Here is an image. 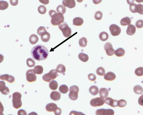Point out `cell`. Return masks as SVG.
Here are the masks:
<instances>
[{
	"instance_id": "cell-57",
	"label": "cell",
	"mask_w": 143,
	"mask_h": 115,
	"mask_svg": "<svg viewBox=\"0 0 143 115\" xmlns=\"http://www.w3.org/2000/svg\"><path fill=\"white\" fill-rule=\"evenodd\" d=\"M0 115H4L3 113H0Z\"/></svg>"
},
{
	"instance_id": "cell-14",
	"label": "cell",
	"mask_w": 143,
	"mask_h": 115,
	"mask_svg": "<svg viewBox=\"0 0 143 115\" xmlns=\"http://www.w3.org/2000/svg\"><path fill=\"white\" fill-rule=\"evenodd\" d=\"M0 79L3 81H6L10 83H12L14 82V77L11 75L6 74L1 75L0 76Z\"/></svg>"
},
{
	"instance_id": "cell-9",
	"label": "cell",
	"mask_w": 143,
	"mask_h": 115,
	"mask_svg": "<svg viewBox=\"0 0 143 115\" xmlns=\"http://www.w3.org/2000/svg\"><path fill=\"white\" fill-rule=\"evenodd\" d=\"M26 80L29 82H33L36 81L37 79V77L33 69L27 71L26 73Z\"/></svg>"
},
{
	"instance_id": "cell-45",
	"label": "cell",
	"mask_w": 143,
	"mask_h": 115,
	"mask_svg": "<svg viewBox=\"0 0 143 115\" xmlns=\"http://www.w3.org/2000/svg\"><path fill=\"white\" fill-rule=\"evenodd\" d=\"M143 20H139L136 22L135 25L137 28H142L143 27Z\"/></svg>"
},
{
	"instance_id": "cell-36",
	"label": "cell",
	"mask_w": 143,
	"mask_h": 115,
	"mask_svg": "<svg viewBox=\"0 0 143 115\" xmlns=\"http://www.w3.org/2000/svg\"><path fill=\"white\" fill-rule=\"evenodd\" d=\"M57 10L58 13L64 14L66 12V8L65 7L62 5H59L57 7Z\"/></svg>"
},
{
	"instance_id": "cell-46",
	"label": "cell",
	"mask_w": 143,
	"mask_h": 115,
	"mask_svg": "<svg viewBox=\"0 0 143 115\" xmlns=\"http://www.w3.org/2000/svg\"><path fill=\"white\" fill-rule=\"evenodd\" d=\"M88 78L89 80L91 81H95L96 79V76L93 74H89L88 75Z\"/></svg>"
},
{
	"instance_id": "cell-6",
	"label": "cell",
	"mask_w": 143,
	"mask_h": 115,
	"mask_svg": "<svg viewBox=\"0 0 143 115\" xmlns=\"http://www.w3.org/2000/svg\"><path fill=\"white\" fill-rule=\"evenodd\" d=\"M79 88L78 86L74 85L70 88V93L69 97L72 101H75L77 99L78 96Z\"/></svg>"
},
{
	"instance_id": "cell-20",
	"label": "cell",
	"mask_w": 143,
	"mask_h": 115,
	"mask_svg": "<svg viewBox=\"0 0 143 115\" xmlns=\"http://www.w3.org/2000/svg\"><path fill=\"white\" fill-rule=\"evenodd\" d=\"M50 98L52 100L58 101L60 99L61 94L59 92L57 91H53L51 93Z\"/></svg>"
},
{
	"instance_id": "cell-22",
	"label": "cell",
	"mask_w": 143,
	"mask_h": 115,
	"mask_svg": "<svg viewBox=\"0 0 143 115\" xmlns=\"http://www.w3.org/2000/svg\"><path fill=\"white\" fill-rule=\"evenodd\" d=\"M121 25L123 26H129L131 23V19L129 17H126L122 18L120 22Z\"/></svg>"
},
{
	"instance_id": "cell-23",
	"label": "cell",
	"mask_w": 143,
	"mask_h": 115,
	"mask_svg": "<svg viewBox=\"0 0 143 115\" xmlns=\"http://www.w3.org/2000/svg\"><path fill=\"white\" fill-rule=\"evenodd\" d=\"M83 19L80 17H76L73 19V25L76 26H81L83 23Z\"/></svg>"
},
{
	"instance_id": "cell-51",
	"label": "cell",
	"mask_w": 143,
	"mask_h": 115,
	"mask_svg": "<svg viewBox=\"0 0 143 115\" xmlns=\"http://www.w3.org/2000/svg\"><path fill=\"white\" fill-rule=\"evenodd\" d=\"M143 95H142L140 97L138 100V103L140 105L143 106Z\"/></svg>"
},
{
	"instance_id": "cell-24",
	"label": "cell",
	"mask_w": 143,
	"mask_h": 115,
	"mask_svg": "<svg viewBox=\"0 0 143 115\" xmlns=\"http://www.w3.org/2000/svg\"><path fill=\"white\" fill-rule=\"evenodd\" d=\"M41 40L44 42H47L50 39V34L47 31L44 32L41 36Z\"/></svg>"
},
{
	"instance_id": "cell-4",
	"label": "cell",
	"mask_w": 143,
	"mask_h": 115,
	"mask_svg": "<svg viewBox=\"0 0 143 115\" xmlns=\"http://www.w3.org/2000/svg\"><path fill=\"white\" fill-rule=\"evenodd\" d=\"M59 28L61 31L63 35L65 37L69 38L72 35V29L65 22H63L59 25Z\"/></svg>"
},
{
	"instance_id": "cell-42",
	"label": "cell",
	"mask_w": 143,
	"mask_h": 115,
	"mask_svg": "<svg viewBox=\"0 0 143 115\" xmlns=\"http://www.w3.org/2000/svg\"><path fill=\"white\" fill-rule=\"evenodd\" d=\"M127 102L126 100L124 99H121L118 101V106L120 107H123L126 106L127 105Z\"/></svg>"
},
{
	"instance_id": "cell-8",
	"label": "cell",
	"mask_w": 143,
	"mask_h": 115,
	"mask_svg": "<svg viewBox=\"0 0 143 115\" xmlns=\"http://www.w3.org/2000/svg\"><path fill=\"white\" fill-rule=\"evenodd\" d=\"M105 100L104 99L100 97L92 99L90 101V105L94 107L103 106L105 104Z\"/></svg>"
},
{
	"instance_id": "cell-1",
	"label": "cell",
	"mask_w": 143,
	"mask_h": 115,
	"mask_svg": "<svg viewBox=\"0 0 143 115\" xmlns=\"http://www.w3.org/2000/svg\"><path fill=\"white\" fill-rule=\"evenodd\" d=\"M31 53L33 58L38 61L45 60L49 55L48 49L42 45H37L33 47Z\"/></svg>"
},
{
	"instance_id": "cell-41",
	"label": "cell",
	"mask_w": 143,
	"mask_h": 115,
	"mask_svg": "<svg viewBox=\"0 0 143 115\" xmlns=\"http://www.w3.org/2000/svg\"><path fill=\"white\" fill-rule=\"evenodd\" d=\"M38 12L41 14H46L47 11V9L46 7L43 5H41L38 7Z\"/></svg>"
},
{
	"instance_id": "cell-43",
	"label": "cell",
	"mask_w": 143,
	"mask_h": 115,
	"mask_svg": "<svg viewBox=\"0 0 143 115\" xmlns=\"http://www.w3.org/2000/svg\"><path fill=\"white\" fill-rule=\"evenodd\" d=\"M46 32H47V30L45 27L40 26L38 29L37 34L40 36H41L43 33Z\"/></svg>"
},
{
	"instance_id": "cell-32",
	"label": "cell",
	"mask_w": 143,
	"mask_h": 115,
	"mask_svg": "<svg viewBox=\"0 0 143 115\" xmlns=\"http://www.w3.org/2000/svg\"><path fill=\"white\" fill-rule=\"evenodd\" d=\"M134 92L136 94H141L143 93V88L142 86L140 85H136L134 87Z\"/></svg>"
},
{
	"instance_id": "cell-39",
	"label": "cell",
	"mask_w": 143,
	"mask_h": 115,
	"mask_svg": "<svg viewBox=\"0 0 143 115\" xmlns=\"http://www.w3.org/2000/svg\"><path fill=\"white\" fill-rule=\"evenodd\" d=\"M26 64L28 67H32L35 66V62L34 60L32 58H29L26 60Z\"/></svg>"
},
{
	"instance_id": "cell-34",
	"label": "cell",
	"mask_w": 143,
	"mask_h": 115,
	"mask_svg": "<svg viewBox=\"0 0 143 115\" xmlns=\"http://www.w3.org/2000/svg\"><path fill=\"white\" fill-rule=\"evenodd\" d=\"M87 40L86 38L83 37L81 38L79 40V45L81 48H85L87 45Z\"/></svg>"
},
{
	"instance_id": "cell-21",
	"label": "cell",
	"mask_w": 143,
	"mask_h": 115,
	"mask_svg": "<svg viewBox=\"0 0 143 115\" xmlns=\"http://www.w3.org/2000/svg\"><path fill=\"white\" fill-rule=\"evenodd\" d=\"M58 107L57 105L54 103H49L46 106V110L48 112H54Z\"/></svg>"
},
{
	"instance_id": "cell-7",
	"label": "cell",
	"mask_w": 143,
	"mask_h": 115,
	"mask_svg": "<svg viewBox=\"0 0 143 115\" xmlns=\"http://www.w3.org/2000/svg\"><path fill=\"white\" fill-rule=\"evenodd\" d=\"M130 10L131 12L133 13L138 12L141 15L143 14V6L142 4H137L133 3H130Z\"/></svg>"
},
{
	"instance_id": "cell-31",
	"label": "cell",
	"mask_w": 143,
	"mask_h": 115,
	"mask_svg": "<svg viewBox=\"0 0 143 115\" xmlns=\"http://www.w3.org/2000/svg\"><path fill=\"white\" fill-rule=\"evenodd\" d=\"M99 38L102 41H106L108 39L109 35L107 32H102L99 34Z\"/></svg>"
},
{
	"instance_id": "cell-37",
	"label": "cell",
	"mask_w": 143,
	"mask_h": 115,
	"mask_svg": "<svg viewBox=\"0 0 143 115\" xmlns=\"http://www.w3.org/2000/svg\"><path fill=\"white\" fill-rule=\"evenodd\" d=\"M58 86V82L55 81H52L50 82L49 84V87L50 89L51 90H55L57 89Z\"/></svg>"
},
{
	"instance_id": "cell-29",
	"label": "cell",
	"mask_w": 143,
	"mask_h": 115,
	"mask_svg": "<svg viewBox=\"0 0 143 115\" xmlns=\"http://www.w3.org/2000/svg\"><path fill=\"white\" fill-rule=\"evenodd\" d=\"M78 58L82 62H87L89 60V58L88 55L84 53H80L78 55Z\"/></svg>"
},
{
	"instance_id": "cell-16",
	"label": "cell",
	"mask_w": 143,
	"mask_h": 115,
	"mask_svg": "<svg viewBox=\"0 0 143 115\" xmlns=\"http://www.w3.org/2000/svg\"><path fill=\"white\" fill-rule=\"evenodd\" d=\"M118 101L117 100L113 99L109 97L106 98L105 101V102L106 104L113 107L118 106Z\"/></svg>"
},
{
	"instance_id": "cell-28",
	"label": "cell",
	"mask_w": 143,
	"mask_h": 115,
	"mask_svg": "<svg viewBox=\"0 0 143 115\" xmlns=\"http://www.w3.org/2000/svg\"><path fill=\"white\" fill-rule=\"evenodd\" d=\"M33 71L35 74H36L38 75H40L42 74L43 72V68L41 66H36L34 68Z\"/></svg>"
},
{
	"instance_id": "cell-13",
	"label": "cell",
	"mask_w": 143,
	"mask_h": 115,
	"mask_svg": "<svg viewBox=\"0 0 143 115\" xmlns=\"http://www.w3.org/2000/svg\"><path fill=\"white\" fill-rule=\"evenodd\" d=\"M0 92L4 95H8L10 93V90L6 86L5 82L0 81Z\"/></svg>"
},
{
	"instance_id": "cell-18",
	"label": "cell",
	"mask_w": 143,
	"mask_h": 115,
	"mask_svg": "<svg viewBox=\"0 0 143 115\" xmlns=\"http://www.w3.org/2000/svg\"><path fill=\"white\" fill-rule=\"evenodd\" d=\"M109 91L106 88H101L99 91V95L101 98L105 99L107 98L108 96Z\"/></svg>"
},
{
	"instance_id": "cell-19",
	"label": "cell",
	"mask_w": 143,
	"mask_h": 115,
	"mask_svg": "<svg viewBox=\"0 0 143 115\" xmlns=\"http://www.w3.org/2000/svg\"><path fill=\"white\" fill-rule=\"evenodd\" d=\"M136 29L135 26L132 25H130L127 27L126 30V33L129 35H133L136 32Z\"/></svg>"
},
{
	"instance_id": "cell-55",
	"label": "cell",
	"mask_w": 143,
	"mask_h": 115,
	"mask_svg": "<svg viewBox=\"0 0 143 115\" xmlns=\"http://www.w3.org/2000/svg\"><path fill=\"white\" fill-rule=\"evenodd\" d=\"M4 59V57L1 54H0V63L3 62Z\"/></svg>"
},
{
	"instance_id": "cell-30",
	"label": "cell",
	"mask_w": 143,
	"mask_h": 115,
	"mask_svg": "<svg viewBox=\"0 0 143 115\" xmlns=\"http://www.w3.org/2000/svg\"><path fill=\"white\" fill-rule=\"evenodd\" d=\"M56 70L59 73L64 74L66 72V67L63 64H59L58 65Z\"/></svg>"
},
{
	"instance_id": "cell-27",
	"label": "cell",
	"mask_w": 143,
	"mask_h": 115,
	"mask_svg": "<svg viewBox=\"0 0 143 115\" xmlns=\"http://www.w3.org/2000/svg\"><path fill=\"white\" fill-rule=\"evenodd\" d=\"M115 54L118 57H121L123 56L125 53L124 49L121 48H118L115 51Z\"/></svg>"
},
{
	"instance_id": "cell-12",
	"label": "cell",
	"mask_w": 143,
	"mask_h": 115,
	"mask_svg": "<svg viewBox=\"0 0 143 115\" xmlns=\"http://www.w3.org/2000/svg\"><path fill=\"white\" fill-rule=\"evenodd\" d=\"M104 48L108 56H112L114 54L115 50L113 48L112 45L110 43H107L104 45Z\"/></svg>"
},
{
	"instance_id": "cell-38",
	"label": "cell",
	"mask_w": 143,
	"mask_h": 115,
	"mask_svg": "<svg viewBox=\"0 0 143 115\" xmlns=\"http://www.w3.org/2000/svg\"><path fill=\"white\" fill-rule=\"evenodd\" d=\"M96 72L98 75L101 76H104L105 74V70L103 67H101L98 68Z\"/></svg>"
},
{
	"instance_id": "cell-48",
	"label": "cell",
	"mask_w": 143,
	"mask_h": 115,
	"mask_svg": "<svg viewBox=\"0 0 143 115\" xmlns=\"http://www.w3.org/2000/svg\"><path fill=\"white\" fill-rule=\"evenodd\" d=\"M54 112L55 115H61L62 111L60 108L57 107L54 111Z\"/></svg>"
},
{
	"instance_id": "cell-25",
	"label": "cell",
	"mask_w": 143,
	"mask_h": 115,
	"mask_svg": "<svg viewBox=\"0 0 143 115\" xmlns=\"http://www.w3.org/2000/svg\"><path fill=\"white\" fill-rule=\"evenodd\" d=\"M38 37L35 34H32L30 35L29 37V42L32 45H35L36 44L38 41Z\"/></svg>"
},
{
	"instance_id": "cell-35",
	"label": "cell",
	"mask_w": 143,
	"mask_h": 115,
	"mask_svg": "<svg viewBox=\"0 0 143 115\" xmlns=\"http://www.w3.org/2000/svg\"><path fill=\"white\" fill-rule=\"evenodd\" d=\"M59 90L61 93L65 94L67 93L69 91V88L67 85H63L59 87Z\"/></svg>"
},
{
	"instance_id": "cell-49",
	"label": "cell",
	"mask_w": 143,
	"mask_h": 115,
	"mask_svg": "<svg viewBox=\"0 0 143 115\" xmlns=\"http://www.w3.org/2000/svg\"><path fill=\"white\" fill-rule=\"evenodd\" d=\"M18 115H27V113L24 110L21 109L18 112Z\"/></svg>"
},
{
	"instance_id": "cell-52",
	"label": "cell",
	"mask_w": 143,
	"mask_h": 115,
	"mask_svg": "<svg viewBox=\"0 0 143 115\" xmlns=\"http://www.w3.org/2000/svg\"><path fill=\"white\" fill-rule=\"evenodd\" d=\"M4 107L2 103L0 101V113H3L4 112Z\"/></svg>"
},
{
	"instance_id": "cell-26",
	"label": "cell",
	"mask_w": 143,
	"mask_h": 115,
	"mask_svg": "<svg viewBox=\"0 0 143 115\" xmlns=\"http://www.w3.org/2000/svg\"><path fill=\"white\" fill-rule=\"evenodd\" d=\"M99 89L97 86H91L89 89V91L92 95L95 96L98 93Z\"/></svg>"
},
{
	"instance_id": "cell-56",
	"label": "cell",
	"mask_w": 143,
	"mask_h": 115,
	"mask_svg": "<svg viewBox=\"0 0 143 115\" xmlns=\"http://www.w3.org/2000/svg\"><path fill=\"white\" fill-rule=\"evenodd\" d=\"M28 115H38L37 113L35 112H32L30 113H29Z\"/></svg>"
},
{
	"instance_id": "cell-3",
	"label": "cell",
	"mask_w": 143,
	"mask_h": 115,
	"mask_svg": "<svg viewBox=\"0 0 143 115\" xmlns=\"http://www.w3.org/2000/svg\"><path fill=\"white\" fill-rule=\"evenodd\" d=\"M52 18L51 23L53 26H58L60 25L64 21V17L63 15L60 13H56L53 15Z\"/></svg>"
},
{
	"instance_id": "cell-2",
	"label": "cell",
	"mask_w": 143,
	"mask_h": 115,
	"mask_svg": "<svg viewBox=\"0 0 143 115\" xmlns=\"http://www.w3.org/2000/svg\"><path fill=\"white\" fill-rule=\"evenodd\" d=\"M21 97L22 95L19 92H15L12 94V104L13 107L15 109H18L22 106Z\"/></svg>"
},
{
	"instance_id": "cell-44",
	"label": "cell",
	"mask_w": 143,
	"mask_h": 115,
	"mask_svg": "<svg viewBox=\"0 0 143 115\" xmlns=\"http://www.w3.org/2000/svg\"><path fill=\"white\" fill-rule=\"evenodd\" d=\"M103 16V13L100 11H98L95 12V19L97 20H100L102 19Z\"/></svg>"
},
{
	"instance_id": "cell-53",
	"label": "cell",
	"mask_w": 143,
	"mask_h": 115,
	"mask_svg": "<svg viewBox=\"0 0 143 115\" xmlns=\"http://www.w3.org/2000/svg\"><path fill=\"white\" fill-rule=\"evenodd\" d=\"M57 13V12L54 10H50V11H49V15H50L51 17L54 14H55V13Z\"/></svg>"
},
{
	"instance_id": "cell-33",
	"label": "cell",
	"mask_w": 143,
	"mask_h": 115,
	"mask_svg": "<svg viewBox=\"0 0 143 115\" xmlns=\"http://www.w3.org/2000/svg\"><path fill=\"white\" fill-rule=\"evenodd\" d=\"M9 7V4L5 1H0V10H4Z\"/></svg>"
},
{
	"instance_id": "cell-5",
	"label": "cell",
	"mask_w": 143,
	"mask_h": 115,
	"mask_svg": "<svg viewBox=\"0 0 143 115\" xmlns=\"http://www.w3.org/2000/svg\"><path fill=\"white\" fill-rule=\"evenodd\" d=\"M58 76V74L56 70L52 69L48 73L46 74L43 76V79L44 81L49 82L56 79Z\"/></svg>"
},
{
	"instance_id": "cell-11",
	"label": "cell",
	"mask_w": 143,
	"mask_h": 115,
	"mask_svg": "<svg viewBox=\"0 0 143 115\" xmlns=\"http://www.w3.org/2000/svg\"><path fill=\"white\" fill-rule=\"evenodd\" d=\"M114 111L111 109H99L95 112L96 115H114Z\"/></svg>"
},
{
	"instance_id": "cell-17",
	"label": "cell",
	"mask_w": 143,
	"mask_h": 115,
	"mask_svg": "<svg viewBox=\"0 0 143 115\" xmlns=\"http://www.w3.org/2000/svg\"><path fill=\"white\" fill-rule=\"evenodd\" d=\"M116 78V76L114 73L108 72L104 75V78L105 80L108 81H112Z\"/></svg>"
},
{
	"instance_id": "cell-40",
	"label": "cell",
	"mask_w": 143,
	"mask_h": 115,
	"mask_svg": "<svg viewBox=\"0 0 143 115\" xmlns=\"http://www.w3.org/2000/svg\"><path fill=\"white\" fill-rule=\"evenodd\" d=\"M135 73L136 76L138 77L142 76L143 75V68L139 67L135 69Z\"/></svg>"
},
{
	"instance_id": "cell-15",
	"label": "cell",
	"mask_w": 143,
	"mask_h": 115,
	"mask_svg": "<svg viewBox=\"0 0 143 115\" xmlns=\"http://www.w3.org/2000/svg\"><path fill=\"white\" fill-rule=\"evenodd\" d=\"M62 4L64 7L70 9L74 8L76 5L75 1L74 0H64L62 1Z\"/></svg>"
},
{
	"instance_id": "cell-54",
	"label": "cell",
	"mask_w": 143,
	"mask_h": 115,
	"mask_svg": "<svg viewBox=\"0 0 143 115\" xmlns=\"http://www.w3.org/2000/svg\"><path fill=\"white\" fill-rule=\"evenodd\" d=\"M39 1L41 2V3H43L44 4H47L49 3V0H40Z\"/></svg>"
},
{
	"instance_id": "cell-58",
	"label": "cell",
	"mask_w": 143,
	"mask_h": 115,
	"mask_svg": "<svg viewBox=\"0 0 143 115\" xmlns=\"http://www.w3.org/2000/svg\"></svg>"
},
{
	"instance_id": "cell-47",
	"label": "cell",
	"mask_w": 143,
	"mask_h": 115,
	"mask_svg": "<svg viewBox=\"0 0 143 115\" xmlns=\"http://www.w3.org/2000/svg\"><path fill=\"white\" fill-rule=\"evenodd\" d=\"M69 115H86L85 114H83L81 112H77L76 111H71Z\"/></svg>"
},
{
	"instance_id": "cell-10",
	"label": "cell",
	"mask_w": 143,
	"mask_h": 115,
	"mask_svg": "<svg viewBox=\"0 0 143 115\" xmlns=\"http://www.w3.org/2000/svg\"><path fill=\"white\" fill-rule=\"evenodd\" d=\"M109 30L112 35L113 36H118L121 32L120 28L115 24H112L110 25Z\"/></svg>"
},
{
	"instance_id": "cell-50",
	"label": "cell",
	"mask_w": 143,
	"mask_h": 115,
	"mask_svg": "<svg viewBox=\"0 0 143 115\" xmlns=\"http://www.w3.org/2000/svg\"><path fill=\"white\" fill-rule=\"evenodd\" d=\"M10 3H11V5L12 6H16L17 5L18 3V0H10Z\"/></svg>"
}]
</instances>
